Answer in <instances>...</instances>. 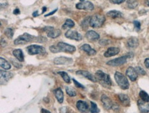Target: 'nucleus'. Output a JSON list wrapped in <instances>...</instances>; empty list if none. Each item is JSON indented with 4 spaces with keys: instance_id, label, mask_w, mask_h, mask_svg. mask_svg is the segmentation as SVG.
I'll list each match as a JSON object with an SVG mask.
<instances>
[{
    "instance_id": "obj_21",
    "label": "nucleus",
    "mask_w": 149,
    "mask_h": 113,
    "mask_svg": "<svg viewBox=\"0 0 149 113\" xmlns=\"http://www.w3.org/2000/svg\"><path fill=\"white\" fill-rule=\"evenodd\" d=\"M127 46L128 47L131 49L136 48L137 46L139 45V41L137 38L131 37L127 41Z\"/></svg>"
},
{
    "instance_id": "obj_2",
    "label": "nucleus",
    "mask_w": 149,
    "mask_h": 113,
    "mask_svg": "<svg viewBox=\"0 0 149 113\" xmlns=\"http://www.w3.org/2000/svg\"><path fill=\"white\" fill-rule=\"evenodd\" d=\"M115 80L118 86L121 88L122 89L126 90L129 88V82L128 81L127 78H126L125 75H123L120 72H116L115 76Z\"/></svg>"
},
{
    "instance_id": "obj_40",
    "label": "nucleus",
    "mask_w": 149,
    "mask_h": 113,
    "mask_svg": "<svg viewBox=\"0 0 149 113\" xmlns=\"http://www.w3.org/2000/svg\"><path fill=\"white\" fill-rule=\"evenodd\" d=\"M109 43V41H108V40H101V41H100V44L101 45H108V44Z\"/></svg>"
},
{
    "instance_id": "obj_1",
    "label": "nucleus",
    "mask_w": 149,
    "mask_h": 113,
    "mask_svg": "<svg viewBox=\"0 0 149 113\" xmlns=\"http://www.w3.org/2000/svg\"><path fill=\"white\" fill-rule=\"evenodd\" d=\"M96 80L100 82L101 85L106 88H109L111 86L112 82L111 80L110 76L108 74L105 73L102 71H98L95 73Z\"/></svg>"
},
{
    "instance_id": "obj_6",
    "label": "nucleus",
    "mask_w": 149,
    "mask_h": 113,
    "mask_svg": "<svg viewBox=\"0 0 149 113\" xmlns=\"http://www.w3.org/2000/svg\"><path fill=\"white\" fill-rule=\"evenodd\" d=\"M43 30L46 33L47 37L50 38V39H55V38L58 37L61 34L60 30L55 29L52 26H46Z\"/></svg>"
},
{
    "instance_id": "obj_33",
    "label": "nucleus",
    "mask_w": 149,
    "mask_h": 113,
    "mask_svg": "<svg viewBox=\"0 0 149 113\" xmlns=\"http://www.w3.org/2000/svg\"><path fill=\"white\" fill-rule=\"evenodd\" d=\"M91 113H99L100 110H99L97 105L94 102L91 101V108H90Z\"/></svg>"
},
{
    "instance_id": "obj_23",
    "label": "nucleus",
    "mask_w": 149,
    "mask_h": 113,
    "mask_svg": "<svg viewBox=\"0 0 149 113\" xmlns=\"http://www.w3.org/2000/svg\"><path fill=\"white\" fill-rule=\"evenodd\" d=\"M13 54L15 58L17 59V60L19 61V62H24V53H23L22 49H15V50L13 51Z\"/></svg>"
},
{
    "instance_id": "obj_41",
    "label": "nucleus",
    "mask_w": 149,
    "mask_h": 113,
    "mask_svg": "<svg viewBox=\"0 0 149 113\" xmlns=\"http://www.w3.org/2000/svg\"><path fill=\"white\" fill-rule=\"evenodd\" d=\"M144 64L145 66L146 67V68L149 69V58H146V60H144Z\"/></svg>"
},
{
    "instance_id": "obj_43",
    "label": "nucleus",
    "mask_w": 149,
    "mask_h": 113,
    "mask_svg": "<svg viewBox=\"0 0 149 113\" xmlns=\"http://www.w3.org/2000/svg\"><path fill=\"white\" fill-rule=\"evenodd\" d=\"M13 13H14L15 15H19V13H20L19 9V8H16L14 11H13Z\"/></svg>"
},
{
    "instance_id": "obj_17",
    "label": "nucleus",
    "mask_w": 149,
    "mask_h": 113,
    "mask_svg": "<svg viewBox=\"0 0 149 113\" xmlns=\"http://www.w3.org/2000/svg\"><path fill=\"white\" fill-rule=\"evenodd\" d=\"M85 36L89 41H97V40L100 39V35L97 32L93 31V30H89V31L87 32L85 34Z\"/></svg>"
},
{
    "instance_id": "obj_26",
    "label": "nucleus",
    "mask_w": 149,
    "mask_h": 113,
    "mask_svg": "<svg viewBox=\"0 0 149 113\" xmlns=\"http://www.w3.org/2000/svg\"><path fill=\"white\" fill-rule=\"evenodd\" d=\"M0 66H1V68L5 70H8L11 68L10 63L3 58H0Z\"/></svg>"
},
{
    "instance_id": "obj_14",
    "label": "nucleus",
    "mask_w": 149,
    "mask_h": 113,
    "mask_svg": "<svg viewBox=\"0 0 149 113\" xmlns=\"http://www.w3.org/2000/svg\"><path fill=\"white\" fill-rule=\"evenodd\" d=\"M126 74L129 78V79L133 82L137 80V76H138V74H137L135 69L132 67H129L127 69V71H126Z\"/></svg>"
},
{
    "instance_id": "obj_32",
    "label": "nucleus",
    "mask_w": 149,
    "mask_h": 113,
    "mask_svg": "<svg viewBox=\"0 0 149 113\" xmlns=\"http://www.w3.org/2000/svg\"><path fill=\"white\" fill-rule=\"evenodd\" d=\"M65 90H66V93L68 95H69L70 97H75L76 96V91H74V90L72 89V87H67L65 88Z\"/></svg>"
},
{
    "instance_id": "obj_10",
    "label": "nucleus",
    "mask_w": 149,
    "mask_h": 113,
    "mask_svg": "<svg viewBox=\"0 0 149 113\" xmlns=\"http://www.w3.org/2000/svg\"><path fill=\"white\" fill-rule=\"evenodd\" d=\"M76 8L79 10H92L94 8V6L91 2L89 1H83V2L78 3L76 6Z\"/></svg>"
},
{
    "instance_id": "obj_4",
    "label": "nucleus",
    "mask_w": 149,
    "mask_h": 113,
    "mask_svg": "<svg viewBox=\"0 0 149 113\" xmlns=\"http://www.w3.org/2000/svg\"><path fill=\"white\" fill-rule=\"evenodd\" d=\"M34 39H37L35 36L30 35V34L28 33H25L15 39L14 44L16 45H25V44H27L28 43H30V42L34 41Z\"/></svg>"
},
{
    "instance_id": "obj_47",
    "label": "nucleus",
    "mask_w": 149,
    "mask_h": 113,
    "mask_svg": "<svg viewBox=\"0 0 149 113\" xmlns=\"http://www.w3.org/2000/svg\"><path fill=\"white\" fill-rule=\"evenodd\" d=\"M146 4L149 6V0H146Z\"/></svg>"
},
{
    "instance_id": "obj_37",
    "label": "nucleus",
    "mask_w": 149,
    "mask_h": 113,
    "mask_svg": "<svg viewBox=\"0 0 149 113\" xmlns=\"http://www.w3.org/2000/svg\"><path fill=\"white\" fill-rule=\"evenodd\" d=\"M133 24H134L135 29L136 30V31L139 32V30H140V28H141L140 23H139L138 21H133Z\"/></svg>"
},
{
    "instance_id": "obj_20",
    "label": "nucleus",
    "mask_w": 149,
    "mask_h": 113,
    "mask_svg": "<svg viewBox=\"0 0 149 113\" xmlns=\"http://www.w3.org/2000/svg\"><path fill=\"white\" fill-rule=\"evenodd\" d=\"M81 49L85 51L89 55H94L96 54V51L91 48V46L88 44H84L83 45H82L81 47Z\"/></svg>"
},
{
    "instance_id": "obj_8",
    "label": "nucleus",
    "mask_w": 149,
    "mask_h": 113,
    "mask_svg": "<svg viewBox=\"0 0 149 113\" xmlns=\"http://www.w3.org/2000/svg\"><path fill=\"white\" fill-rule=\"evenodd\" d=\"M128 57H129L128 55H124V56L120 57V58L113 59V60H109V62H107V64L111 67L120 66V65L124 64L125 63L127 62Z\"/></svg>"
},
{
    "instance_id": "obj_39",
    "label": "nucleus",
    "mask_w": 149,
    "mask_h": 113,
    "mask_svg": "<svg viewBox=\"0 0 149 113\" xmlns=\"http://www.w3.org/2000/svg\"><path fill=\"white\" fill-rule=\"evenodd\" d=\"M125 1L126 0H110L111 2L112 3H115V4H120Z\"/></svg>"
},
{
    "instance_id": "obj_34",
    "label": "nucleus",
    "mask_w": 149,
    "mask_h": 113,
    "mask_svg": "<svg viewBox=\"0 0 149 113\" xmlns=\"http://www.w3.org/2000/svg\"><path fill=\"white\" fill-rule=\"evenodd\" d=\"M4 34L8 39H12L13 37V34H14V32H13L12 28H6L4 31Z\"/></svg>"
},
{
    "instance_id": "obj_7",
    "label": "nucleus",
    "mask_w": 149,
    "mask_h": 113,
    "mask_svg": "<svg viewBox=\"0 0 149 113\" xmlns=\"http://www.w3.org/2000/svg\"><path fill=\"white\" fill-rule=\"evenodd\" d=\"M57 46H58L60 52L64 51L66 53H74L76 51V47L74 46L69 45L63 42H59Z\"/></svg>"
},
{
    "instance_id": "obj_16",
    "label": "nucleus",
    "mask_w": 149,
    "mask_h": 113,
    "mask_svg": "<svg viewBox=\"0 0 149 113\" xmlns=\"http://www.w3.org/2000/svg\"><path fill=\"white\" fill-rule=\"evenodd\" d=\"M0 73H0V76H1V84L6 83V82H8L9 80H10V78L13 76L12 73L6 72V71H3V70H1Z\"/></svg>"
},
{
    "instance_id": "obj_18",
    "label": "nucleus",
    "mask_w": 149,
    "mask_h": 113,
    "mask_svg": "<svg viewBox=\"0 0 149 113\" xmlns=\"http://www.w3.org/2000/svg\"><path fill=\"white\" fill-rule=\"evenodd\" d=\"M76 107H77L78 110L82 113L87 112L89 109V106L87 105V103L82 100H79L77 101V103H76Z\"/></svg>"
},
{
    "instance_id": "obj_35",
    "label": "nucleus",
    "mask_w": 149,
    "mask_h": 113,
    "mask_svg": "<svg viewBox=\"0 0 149 113\" xmlns=\"http://www.w3.org/2000/svg\"><path fill=\"white\" fill-rule=\"evenodd\" d=\"M135 70H136L137 74H140L142 75V76H145L146 73V71H145L142 67H135Z\"/></svg>"
},
{
    "instance_id": "obj_31",
    "label": "nucleus",
    "mask_w": 149,
    "mask_h": 113,
    "mask_svg": "<svg viewBox=\"0 0 149 113\" xmlns=\"http://www.w3.org/2000/svg\"><path fill=\"white\" fill-rule=\"evenodd\" d=\"M127 6L131 9H134L137 6L138 2L137 0H128L127 2Z\"/></svg>"
},
{
    "instance_id": "obj_46",
    "label": "nucleus",
    "mask_w": 149,
    "mask_h": 113,
    "mask_svg": "<svg viewBox=\"0 0 149 113\" xmlns=\"http://www.w3.org/2000/svg\"><path fill=\"white\" fill-rule=\"evenodd\" d=\"M43 8V11H42V13H44L47 10L46 7H43V8Z\"/></svg>"
},
{
    "instance_id": "obj_29",
    "label": "nucleus",
    "mask_w": 149,
    "mask_h": 113,
    "mask_svg": "<svg viewBox=\"0 0 149 113\" xmlns=\"http://www.w3.org/2000/svg\"><path fill=\"white\" fill-rule=\"evenodd\" d=\"M58 73L60 75L61 77H62V78L63 79V80L66 82V83H68V84L70 83V77L69 76V75L66 72L59 71Z\"/></svg>"
},
{
    "instance_id": "obj_36",
    "label": "nucleus",
    "mask_w": 149,
    "mask_h": 113,
    "mask_svg": "<svg viewBox=\"0 0 149 113\" xmlns=\"http://www.w3.org/2000/svg\"><path fill=\"white\" fill-rule=\"evenodd\" d=\"M49 50H50L52 53L60 52V51H59V49H58V46H55V45L50 46V47H49Z\"/></svg>"
},
{
    "instance_id": "obj_44",
    "label": "nucleus",
    "mask_w": 149,
    "mask_h": 113,
    "mask_svg": "<svg viewBox=\"0 0 149 113\" xmlns=\"http://www.w3.org/2000/svg\"><path fill=\"white\" fill-rule=\"evenodd\" d=\"M41 113H51L49 110H45V109H41Z\"/></svg>"
},
{
    "instance_id": "obj_27",
    "label": "nucleus",
    "mask_w": 149,
    "mask_h": 113,
    "mask_svg": "<svg viewBox=\"0 0 149 113\" xmlns=\"http://www.w3.org/2000/svg\"><path fill=\"white\" fill-rule=\"evenodd\" d=\"M74 26H75V24H74L73 21L72 19H68L65 21V24L63 25L62 28L63 30L70 29V28L74 27Z\"/></svg>"
},
{
    "instance_id": "obj_11",
    "label": "nucleus",
    "mask_w": 149,
    "mask_h": 113,
    "mask_svg": "<svg viewBox=\"0 0 149 113\" xmlns=\"http://www.w3.org/2000/svg\"><path fill=\"white\" fill-rule=\"evenodd\" d=\"M101 101H102L104 108L107 110L111 109L113 108V102L111 100V99L105 95H102V96H101Z\"/></svg>"
},
{
    "instance_id": "obj_5",
    "label": "nucleus",
    "mask_w": 149,
    "mask_h": 113,
    "mask_svg": "<svg viewBox=\"0 0 149 113\" xmlns=\"http://www.w3.org/2000/svg\"><path fill=\"white\" fill-rule=\"evenodd\" d=\"M27 51L30 55H37V54H44L45 53V49L43 47L37 45H31L27 47Z\"/></svg>"
},
{
    "instance_id": "obj_45",
    "label": "nucleus",
    "mask_w": 149,
    "mask_h": 113,
    "mask_svg": "<svg viewBox=\"0 0 149 113\" xmlns=\"http://www.w3.org/2000/svg\"><path fill=\"white\" fill-rule=\"evenodd\" d=\"M32 15H33V17H34L38 16V15H38V11H36V12H34Z\"/></svg>"
},
{
    "instance_id": "obj_22",
    "label": "nucleus",
    "mask_w": 149,
    "mask_h": 113,
    "mask_svg": "<svg viewBox=\"0 0 149 113\" xmlns=\"http://www.w3.org/2000/svg\"><path fill=\"white\" fill-rule=\"evenodd\" d=\"M54 93L55 97L58 101L60 103H62L63 102L64 99V96H63V92L62 90H61V88H58V89H55L54 91Z\"/></svg>"
},
{
    "instance_id": "obj_12",
    "label": "nucleus",
    "mask_w": 149,
    "mask_h": 113,
    "mask_svg": "<svg viewBox=\"0 0 149 113\" xmlns=\"http://www.w3.org/2000/svg\"><path fill=\"white\" fill-rule=\"evenodd\" d=\"M73 62V60L72 58H67V57H58L54 60V63L55 64H70Z\"/></svg>"
},
{
    "instance_id": "obj_28",
    "label": "nucleus",
    "mask_w": 149,
    "mask_h": 113,
    "mask_svg": "<svg viewBox=\"0 0 149 113\" xmlns=\"http://www.w3.org/2000/svg\"><path fill=\"white\" fill-rule=\"evenodd\" d=\"M90 19H91L90 17H87L86 18L84 19L83 21L81 22V26L83 30H85L87 29V28H88V26H89L88 24H89V22H90Z\"/></svg>"
},
{
    "instance_id": "obj_3",
    "label": "nucleus",
    "mask_w": 149,
    "mask_h": 113,
    "mask_svg": "<svg viewBox=\"0 0 149 113\" xmlns=\"http://www.w3.org/2000/svg\"><path fill=\"white\" fill-rule=\"evenodd\" d=\"M104 21L105 17L104 15L96 14L93 15V16L91 17L90 22H89V26L94 28H100V27H102V25L104 24Z\"/></svg>"
},
{
    "instance_id": "obj_15",
    "label": "nucleus",
    "mask_w": 149,
    "mask_h": 113,
    "mask_svg": "<svg viewBox=\"0 0 149 113\" xmlns=\"http://www.w3.org/2000/svg\"><path fill=\"white\" fill-rule=\"evenodd\" d=\"M76 74L77 75H81V76H83L87 79L90 80V81L93 82H96L97 80L96 78L94 77L92 74L90 73L89 71H83V70H80V71H76Z\"/></svg>"
},
{
    "instance_id": "obj_13",
    "label": "nucleus",
    "mask_w": 149,
    "mask_h": 113,
    "mask_svg": "<svg viewBox=\"0 0 149 113\" xmlns=\"http://www.w3.org/2000/svg\"><path fill=\"white\" fill-rule=\"evenodd\" d=\"M137 106L139 111L142 113H148L149 112V103L146 101L139 99L137 101Z\"/></svg>"
},
{
    "instance_id": "obj_30",
    "label": "nucleus",
    "mask_w": 149,
    "mask_h": 113,
    "mask_svg": "<svg viewBox=\"0 0 149 113\" xmlns=\"http://www.w3.org/2000/svg\"><path fill=\"white\" fill-rule=\"evenodd\" d=\"M139 97L142 101L148 102L149 101V95L148 94L144 91H141L139 92Z\"/></svg>"
},
{
    "instance_id": "obj_25",
    "label": "nucleus",
    "mask_w": 149,
    "mask_h": 113,
    "mask_svg": "<svg viewBox=\"0 0 149 113\" xmlns=\"http://www.w3.org/2000/svg\"><path fill=\"white\" fill-rule=\"evenodd\" d=\"M107 16L111 19H117L122 17V13L118 10H111L107 12Z\"/></svg>"
},
{
    "instance_id": "obj_9",
    "label": "nucleus",
    "mask_w": 149,
    "mask_h": 113,
    "mask_svg": "<svg viewBox=\"0 0 149 113\" xmlns=\"http://www.w3.org/2000/svg\"><path fill=\"white\" fill-rule=\"evenodd\" d=\"M65 36L66 38L70 39L75 40V41H81L83 39V36L80 33H78V32L74 31V30H68L65 34Z\"/></svg>"
},
{
    "instance_id": "obj_38",
    "label": "nucleus",
    "mask_w": 149,
    "mask_h": 113,
    "mask_svg": "<svg viewBox=\"0 0 149 113\" xmlns=\"http://www.w3.org/2000/svg\"><path fill=\"white\" fill-rule=\"evenodd\" d=\"M73 82H74V83L75 84V86H76V87L79 88V89H85V87H84L83 84H81V83H79V82L76 81L75 79H73Z\"/></svg>"
},
{
    "instance_id": "obj_42",
    "label": "nucleus",
    "mask_w": 149,
    "mask_h": 113,
    "mask_svg": "<svg viewBox=\"0 0 149 113\" xmlns=\"http://www.w3.org/2000/svg\"><path fill=\"white\" fill-rule=\"evenodd\" d=\"M56 11H57V9H55V10H54L53 11H52V12H50L49 13H48V14L45 15V17H48V16H50V15H54V13L56 12Z\"/></svg>"
},
{
    "instance_id": "obj_24",
    "label": "nucleus",
    "mask_w": 149,
    "mask_h": 113,
    "mask_svg": "<svg viewBox=\"0 0 149 113\" xmlns=\"http://www.w3.org/2000/svg\"><path fill=\"white\" fill-rule=\"evenodd\" d=\"M118 97H119L120 102L122 103V105H124L125 106H129L130 99L127 95H125V94H120V95H118Z\"/></svg>"
},
{
    "instance_id": "obj_19",
    "label": "nucleus",
    "mask_w": 149,
    "mask_h": 113,
    "mask_svg": "<svg viewBox=\"0 0 149 113\" xmlns=\"http://www.w3.org/2000/svg\"><path fill=\"white\" fill-rule=\"evenodd\" d=\"M120 53V49L118 48V47H109L107 50L106 52L104 53V57L106 58H108V57H111L113 56V55H116Z\"/></svg>"
}]
</instances>
